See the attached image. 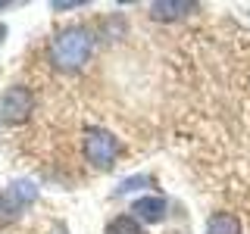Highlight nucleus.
<instances>
[{"mask_svg": "<svg viewBox=\"0 0 250 234\" xmlns=\"http://www.w3.org/2000/svg\"><path fill=\"white\" fill-rule=\"evenodd\" d=\"M91 50H94V35L82 25H72V28H62L60 35H53L50 59L62 72H75V69H82L88 62Z\"/></svg>", "mask_w": 250, "mask_h": 234, "instance_id": "nucleus-1", "label": "nucleus"}, {"mask_svg": "<svg viewBox=\"0 0 250 234\" xmlns=\"http://www.w3.org/2000/svg\"><path fill=\"white\" fill-rule=\"evenodd\" d=\"M119 156V140L106 128H88L84 131V159L97 169H113Z\"/></svg>", "mask_w": 250, "mask_h": 234, "instance_id": "nucleus-2", "label": "nucleus"}, {"mask_svg": "<svg viewBox=\"0 0 250 234\" xmlns=\"http://www.w3.org/2000/svg\"><path fill=\"white\" fill-rule=\"evenodd\" d=\"M35 200L38 187L31 181H13L6 191H0V225H13Z\"/></svg>", "mask_w": 250, "mask_h": 234, "instance_id": "nucleus-3", "label": "nucleus"}, {"mask_svg": "<svg viewBox=\"0 0 250 234\" xmlns=\"http://www.w3.org/2000/svg\"><path fill=\"white\" fill-rule=\"evenodd\" d=\"M31 106H35V97L25 84H13V88L3 91L0 97V122L3 125H19L31 116Z\"/></svg>", "mask_w": 250, "mask_h": 234, "instance_id": "nucleus-4", "label": "nucleus"}, {"mask_svg": "<svg viewBox=\"0 0 250 234\" xmlns=\"http://www.w3.org/2000/svg\"><path fill=\"white\" fill-rule=\"evenodd\" d=\"M131 215L138 218V222H163L166 218V200L156 197V194H147V197H138L135 203H131Z\"/></svg>", "mask_w": 250, "mask_h": 234, "instance_id": "nucleus-5", "label": "nucleus"}, {"mask_svg": "<svg viewBox=\"0 0 250 234\" xmlns=\"http://www.w3.org/2000/svg\"><path fill=\"white\" fill-rule=\"evenodd\" d=\"M203 234H241V222H238V215H231V213H213L207 218Z\"/></svg>", "mask_w": 250, "mask_h": 234, "instance_id": "nucleus-6", "label": "nucleus"}, {"mask_svg": "<svg viewBox=\"0 0 250 234\" xmlns=\"http://www.w3.org/2000/svg\"><path fill=\"white\" fill-rule=\"evenodd\" d=\"M188 10H197L194 3H153L150 6V16L160 22H172V19H182Z\"/></svg>", "mask_w": 250, "mask_h": 234, "instance_id": "nucleus-7", "label": "nucleus"}, {"mask_svg": "<svg viewBox=\"0 0 250 234\" xmlns=\"http://www.w3.org/2000/svg\"><path fill=\"white\" fill-rule=\"evenodd\" d=\"M106 234H144V231H141V222L131 213H122L106 222Z\"/></svg>", "mask_w": 250, "mask_h": 234, "instance_id": "nucleus-8", "label": "nucleus"}, {"mask_svg": "<svg viewBox=\"0 0 250 234\" xmlns=\"http://www.w3.org/2000/svg\"><path fill=\"white\" fill-rule=\"evenodd\" d=\"M144 184H153V178L150 175H131V178H125V181L116 187V197H122V194H128V191H141Z\"/></svg>", "mask_w": 250, "mask_h": 234, "instance_id": "nucleus-9", "label": "nucleus"}, {"mask_svg": "<svg viewBox=\"0 0 250 234\" xmlns=\"http://www.w3.org/2000/svg\"><path fill=\"white\" fill-rule=\"evenodd\" d=\"M3 38H6V28H3V25H0V41H3Z\"/></svg>", "mask_w": 250, "mask_h": 234, "instance_id": "nucleus-10", "label": "nucleus"}]
</instances>
